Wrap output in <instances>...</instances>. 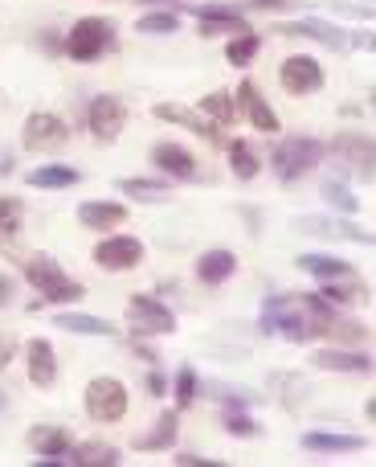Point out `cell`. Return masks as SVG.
Masks as SVG:
<instances>
[{"label":"cell","mask_w":376,"mask_h":467,"mask_svg":"<svg viewBox=\"0 0 376 467\" xmlns=\"http://www.w3.org/2000/svg\"><path fill=\"white\" fill-rule=\"evenodd\" d=\"M336 324L328 299L315 296H274L262 307V328L274 337L287 340H311V337H328V328Z\"/></svg>","instance_id":"obj_1"},{"label":"cell","mask_w":376,"mask_h":467,"mask_svg":"<svg viewBox=\"0 0 376 467\" xmlns=\"http://www.w3.org/2000/svg\"><path fill=\"white\" fill-rule=\"evenodd\" d=\"M21 271H25V279L41 291V299H49V304H74V299L86 296V291H82V283H74L70 275L54 263V258L33 254V258H25Z\"/></svg>","instance_id":"obj_2"},{"label":"cell","mask_w":376,"mask_h":467,"mask_svg":"<svg viewBox=\"0 0 376 467\" xmlns=\"http://www.w3.org/2000/svg\"><path fill=\"white\" fill-rule=\"evenodd\" d=\"M115 49V25L107 16H82L70 33H66V54L74 62H95V57Z\"/></svg>","instance_id":"obj_3"},{"label":"cell","mask_w":376,"mask_h":467,"mask_svg":"<svg viewBox=\"0 0 376 467\" xmlns=\"http://www.w3.org/2000/svg\"><path fill=\"white\" fill-rule=\"evenodd\" d=\"M323 156V144L311 136H287L282 144H274V172H279V181H299L307 177V172L320 164Z\"/></svg>","instance_id":"obj_4"},{"label":"cell","mask_w":376,"mask_h":467,"mask_svg":"<svg viewBox=\"0 0 376 467\" xmlns=\"http://www.w3.org/2000/svg\"><path fill=\"white\" fill-rule=\"evenodd\" d=\"M82 402H86V414L95 422H119L127 414V389L119 378H95L82 394Z\"/></svg>","instance_id":"obj_5"},{"label":"cell","mask_w":376,"mask_h":467,"mask_svg":"<svg viewBox=\"0 0 376 467\" xmlns=\"http://www.w3.org/2000/svg\"><path fill=\"white\" fill-rule=\"evenodd\" d=\"M21 144L29 148V152H62V148L70 144V131H66V123L57 119V115L37 111V115H29V119H25Z\"/></svg>","instance_id":"obj_6"},{"label":"cell","mask_w":376,"mask_h":467,"mask_svg":"<svg viewBox=\"0 0 376 467\" xmlns=\"http://www.w3.org/2000/svg\"><path fill=\"white\" fill-rule=\"evenodd\" d=\"M127 320H131V328H136L139 337H168V332L177 328V316H172L168 307H164L160 299H152V296H131Z\"/></svg>","instance_id":"obj_7"},{"label":"cell","mask_w":376,"mask_h":467,"mask_svg":"<svg viewBox=\"0 0 376 467\" xmlns=\"http://www.w3.org/2000/svg\"><path fill=\"white\" fill-rule=\"evenodd\" d=\"M279 82L287 95H315L323 87V66L307 54H290L287 62L279 66Z\"/></svg>","instance_id":"obj_8"},{"label":"cell","mask_w":376,"mask_h":467,"mask_svg":"<svg viewBox=\"0 0 376 467\" xmlns=\"http://www.w3.org/2000/svg\"><path fill=\"white\" fill-rule=\"evenodd\" d=\"M95 263L103 271H131V266L144 263V242L127 238V234H115V238H103L95 246Z\"/></svg>","instance_id":"obj_9"},{"label":"cell","mask_w":376,"mask_h":467,"mask_svg":"<svg viewBox=\"0 0 376 467\" xmlns=\"http://www.w3.org/2000/svg\"><path fill=\"white\" fill-rule=\"evenodd\" d=\"M86 123L98 140H115L123 131V123H127V107H123V99H115V95H98L95 103L86 107Z\"/></svg>","instance_id":"obj_10"},{"label":"cell","mask_w":376,"mask_h":467,"mask_svg":"<svg viewBox=\"0 0 376 467\" xmlns=\"http://www.w3.org/2000/svg\"><path fill=\"white\" fill-rule=\"evenodd\" d=\"M331 152L344 164H352L364 181H372V136H364V131H340L331 140Z\"/></svg>","instance_id":"obj_11"},{"label":"cell","mask_w":376,"mask_h":467,"mask_svg":"<svg viewBox=\"0 0 376 467\" xmlns=\"http://www.w3.org/2000/svg\"><path fill=\"white\" fill-rule=\"evenodd\" d=\"M74 439L66 427H33L29 431V451L37 455V463H66Z\"/></svg>","instance_id":"obj_12"},{"label":"cell","mask_w":376,"mask_h":467,"mask_svg":"<svg viewBox=\"0 0 376 467\" xmlns=\"http://www.w3.org/2000/svg\"><path fill=\"white\" fill-rule=\"evenodd\" d=\"M25 369H29V381L37 389H49L57 381V353L49 340H29L25 345Z\"/></svg>","instance_id":"obj_13"},{"label":"cell","mask_w":376,"mask_h":467,"mask_svg":"<svg viewBox=\"0 0 376 467\" xmlns=\"http://www.w3.org/2000/svg\"><path fill=\"white\" fill-rule=\"evenodd\" d=\"M238 107H241V115L249 119V128L279 131V115L270 111V103L262 99V90H258L254 82H241V87H238Z\"/></svg>","instance_id":"obj_14"},{"label":"cell","mask_w":376,"mask_h":467,"mask_svg":"<svg viewBox=\"0 0 376 467\" xmlns=\"http://www.w3.org/2000/svg\"><path fill=\"white\" fill-rule=\"evenodd\" d=\"M279 33H287V37H315V41H323L328 49H336V54H344L348 49V37L336 29L331 21H315V16H307V21H287V25H279Z\"/></svg>","instance_id":"obj_15"},{"label":"cell","mask_w":376,"mask_h":467,"mask_svg":"<svg viewBox=\"0 0 376 467\" xmlns=\"http://www.w3.org/2000/svg\"><path fill=\"white\" fill-rule=\"evenodd\" d=\"M152 164H160V169L177 181H197V156L180 144H156Z\"/></svg>","instance_id":"obj_16"},{"label":"cell","mask_w":376,"mask_h":467,"mask_svg":"<svg viewBox=\"0 0 376 467\" xmlns=\"http://www.w3.org/2000/svg\"><path fill=\"white\" fill-rule=\"evenodd\" d=\"M295 230L299 234H315V238H344V242L352 238V242H361V246H369L372 242V234L348 226V222H336V218H295Z\"/></svg>","instance_id":"obj_17"},{"label":"cell","mask_w":376,"mask_h":467,"mask_svg":"<svg viewBox=\"0 0 376 467\" xmlns=\"http://www.w3.org/2000/svg\"><path fill=\"white\" fill-rule=\"evenodd\" d=\"M303 447L315 455H348V451H364L369 439L361 435H328V431H307L303 435Z\"/></svg>","instance_id":"obj_18"},{"label":"cell","mask_w":376,"mask_h":467,"mask_svg":"<svg viewBox=\"0 0 376 467\" xmlns=\"http://www.w3.org/2000/svg\"><path fill=\"white\" fill-rule=\"evenodd\" d=\"M156 119H164V123H180V128L197 131L200 140H217V136H221L213 119H205V115L188 111V107H180V103H160V107H156Z\"/></svg>","instance_id":"obj_19"},{"label":"cell","mask_w":376,"mask_h":467,"mask_svg":"<svg viewBox=\"0 0 376 467\" xmlns=\"http://www.w3.org/2000/svg\"><path fill=\"white\" fill-rule=\"evenodd\" d=\"M78 222L86 230H119L127 222V210L115 202H82L78 205Z\"/></svg>","instance_id":"obj_20"},{"label":"cell","mask_w":376,"mask_h":467,"mask_svg":"<svg viewBox=\"0 0 376 467\" xmlns=\"http://www.w3.org/2000/svg\"><path fill=\"white\" fill-rule=\"evenodd\" d=\"M233 271H238V258H233V250H205V254L197 258V279L205 283V287H217V283H225Z\"/></svg>","instance_id":"obj_21"},{"label":"cell","mask_w":376,"mask_h":467,"mask_svg":"<svg viewBox=\"0 0 376 467\" xmlns=\"http://www.w3.org/2000/svg\"><path fill=\"white\" fill-rule=\"evenodd\" d=\"M54 328H66L74 337H115V324L103 320V316H82V312H57L54 316Z\"/></svg>","instance_id":"obj_22"},{"label":"cell","mask_w":376,"mask_h":467,"mask_svg":"<svg viewBox=\"0 0 376 467\" xmlns=\"http://www.w3.org/2000/svg\"><path fill=\"white\" fill-rule=\"evenodd\" d=\"M299 271L315 275L320 283H331V279H352V263L344 258H331V254H299Z\"/></svg>","instance_id":"obj_23"},{"label":"cell","mask_w":376,"mask_h":467,"mask_svg":"<svg viewBox=\"0 0 376 467\" xmlns=\"http://www.w3.org/2000/svg\"><path fill=\"white\" fill-rule=\"evenodd\" d=\"M315 365L328 373H369L372 361L364 353H348V348H320L315 353Z\"/></svg>","instance_id":"obj_24"},{"label":"cell","mask_w":376,"mask_h":467,"mask_svg":"<svg viewBox=\"0 0 376 467\" xmlns=\"http://www.w3.org/2000/svg\"><path fill=\"white\" fill-rule=\"evenodd\" d=\"M177 422H180L177 410H164L160 419H156V427L136 439V451H164V447H172L177 443Z\"/></svg>","instance_id":"obj_25"},{"label":"cell","mask_w":376,"mask_h":467,"mask_svg":"<svg viewBox=\"0 0 376 467\" xmlns=\"http://www.w3.org/2000/svg\"><path fill=\"white\" fill-rule=\"evenodd\" d=\"M70 463L78 467H119V451L111 443H82L70 447Z\"/></svg>","instance_id":"obj_26"},{"label":"cell","mask_w":376,"mask_h":467,"mask_svg":"<svg viewBox=\"0 0 376 467\" xmlns=\"http://www.w3.org/2000/svg\"><path fill=\"white\" fill-rule=\"evenodd\" d=\"M29 185L33 189H70V185H78V172L66 169V164H41V169L29 172Z\"/></svg>","instance_id":"obj_27"},{"label":"cell","mask_w":376,"mask_h":467,"mask_svg":"<svg viewBox=\"0 0 376 467\" xmlns=\"http://www.w3.org/2000/svg\"><path fill=\"white\" fill-rule=\"evenodd\" d=\"M352 279H356V275H352ZM352 279H331V283H323V299H328V304H361V299H369L364 283H352Z\"/></svg>","instance_id":"obj_28"},{"label":"cell","mask_w":376,"mask_h":467,"mask_svg":"<svg viewBox=\"0 0 376 467\" xmlns=\"http://www.w3.org/2000/svg\"><path fill=\"white\" fill-rule=\"evenodd\" d=\"M258 49H262V37L249 29V33H238V37L225 46V57H229V66H249Z\"/></svg>","instance_id":"obj_29"},{"label":"cell","mask_w":376,"mask_h":467,"mask_svg":"<svg viewBox=\"0 0 376 467\" xmlns=\"http://www.w3.org/2000/svg\"><path fill=\"white\" fill-rule=\"evenodd\" d=\"M229 164H233V177L238 181H254L258 177V156L249 152L246 140H233L229 144Z\"/></svg>","instance_id":"obj_30"},{"label":"cell","mask_w":376,"mask_h":467,"mask_svg":"<svg viewBox=\"0 0 376 467\" xmlns=\"http://www.w3.org/2000/svg\"><path fill=\"white\" fill-rule=\"evenodd\" d=\"M119 193H127V197H136V202H164L168 197V189L160 185V181H119Z\"/></svg>","instance_id":"obj_31"},{"label":"cell","mask_w":376,"mask_h":467,"mask_svg":"<svg viewBox=\"0 0 376 467\" xmlns=\"http://www.w3.org/2000/svg\"><path fill=\"white\" fill-rule=\"evenodd\" d=\"M323 197H328L336 210H344V213H356V197H352V189L344 185V181H336V177H323Z\"/></svg>","instance_id":"obj_32"},{"label":"cell","mask_w":376,"mask_h":467,"mask_svg":"<svg viewBox=\"0 0 376 467\" xmlns=\"http://www.w3.org/2000/svg\"><path fill=\"white\" fill-rule=\"evenodd\" d=\"M200 111L208 115V119H217V123H233V103H229V95L225 90H213V95H205L200 99Z\"/></svg>","instance_id":"obj_33"},{"label":"cell","mask_w":376,"mask_h":467,"mask_svg":"<svg viewBox=\"0 0 376 467\" xmlns=\"http://www.w3.org/2000/svg\"><path fill=\"white\" fill-rule=\"evenodd\" d=\"M217 33H249V25L241 21V16H205L200 21V37H217Z\"/></svg>","instance_id":"obj_34"},{"label":"cell","mask_w":376,"mask_h":467,"mask_svg":"<svg viewBox=\"0 0 376 467\" xmlns=\"http://www.w3.org/2000/svg\"><path fill=\"white\" fill-rule=\"evenodd\" d=\"M136 29H139V33H156V37H164V33H177V29H180V21H177V13H147V16H139Z\"/></svg>","instance_id":"obj_35"},{"label":"cell","mask_w":376,"mask_h":467,"mask_svg":"<svg viewBox=\"0 0 376 467\" xmlns=\"http://www.w3.org/2000/svg\"><path fill=\"white\" fill-rule=\"evenodd\" d=\"M225 431H229V435H238V439H249V435H258V422L249 419V414L225 406Z\"/></svg>","instance_id":"obj_36"},{"label":"cell","mask_w":376,"mask_h":467,"mask_svg":"<svg viewBox=\"0 0 376 467\" xmlns=\"http://www.w3.org/2000/svg\"><path fill=\"white\" fill-rule=\"evenodd\" d=\"M16 226H21V202L0 197V234H13Z\"/></svg>","instance_id":"obj_37"},{"label":"cell","mask_w":376,"mask_h":467,"mask_svg":"<svg viewBox=\"0 0 376 467\" xmlns=\"http://www.w3.org/2000/svg\"><path fill=\"white\" fill-rule=\"evenodd\" d=\"M177 402H180V406H192V402H197V373H192V369H180V373H177Z\"/></svg>","instance_id":"obj_38"},{"label":"cell","mask_w":376,"mask_h":467,"mask_svg":"<svg viewBox=\"0 0 376 467\" xmlns=\"http://www.w3.org/2000/svg\"><path fill=\"white\" fill-rule=\"evenodd\" d=\"M328 332H336V337L344 340V345H348V340H352V345H356V340H364V337H369V332H364V324H344V320H336Z\"/></svg>","instance_id":"obj_39"},{"label":"cell","mask_w":376,"mask_h":467,"mask_svg":"<svg viewBox=\"0 0 376 467\" xmlns=\"http://www.w3.org/2000/svg\"><path fill=\"white\" fill-rule=\"evenodd\" d=\"M16 353V340L8 337V332H0V369H8V361H13Z\"/></svg>","instance_id":"obj_40"},{"label":"cell","mask_w":376,"mask_h":467,"mask_svg":"<svg viewBox=\"0 0 376 467\" xmlns=\"http://www.w3.org/2000/svg\"><path fill=\"white\" fill-rule=\"evenodd\" d=\"M144 386H147V394H152V398H164V378H160V373H147Z\"/></svg>","instance_id":"obj_41"},{"label":"cell","mask_w":376,"mask_h":467,"mask_svg":"<svg viewBox=\"0 0 376 467\" xmlns=\"http://www.w3.org/2000/svg\"><path fill=\"white\" fill-rule=\"evenodd\" d=\"M177 467H213V460H200V455H180Z\"/></svg>","instance_id":"obj_42"},{"label":"cell","mask_w":376,"mask_h":467,"mask_svg":"<svg viewBox=\"0 0 376 467\" xmlns=\"http://www.w3.org/2000/svg\"><path fill=\"white\" fill-rule=\"evenodd\" d=\"M8 304H13V283L0 279V307H8Z\"/></svg>","instance_id":"obj_43"},{"label":"cell","mask_w":376,"mask_h":467,"mask_svg":"<svg viewBox=\"0 0 376 467\" xmlns=\"http://www.w3.org/2000/svg\"><path fill=\"white\" fill-rule=\"evenodd\" d=\"M262 8H279V5H287V0H258Z\"/></svg>","instance_id":"obj_44"},{"label":"cell","mask_w":376,"mask_h":467,"mask_svg":"<svg viewBox=\"0 0 376 467\" xmlns=\"http://www.w3.org/2000/svg\"><path fill=\"white\" fill-rule=\"evenodd\" d=\"M164 5H177V0H164Z\"/></svg>","instance_id":"obj_45"}]
</instances>
